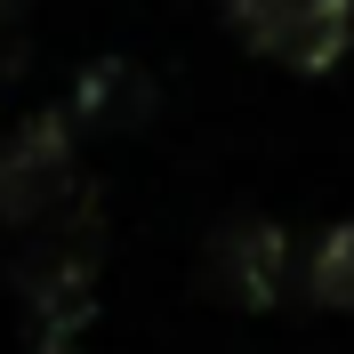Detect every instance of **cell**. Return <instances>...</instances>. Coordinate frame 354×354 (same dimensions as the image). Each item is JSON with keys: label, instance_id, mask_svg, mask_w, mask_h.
<instances>
[{"label": "cell", "instance_id": "cell-1", "mask_svg": "<svg viewBox=\"0 0 354 354\" xmlns=\"http://www.w3.org/2000/svg\"><path fill=\"white\" fill-rule=\"evenodd\" d=\"M97 258H105V225H97L88 194L32 225V242L17 258V298L32 306L41 338H73L97 314Z\"/></svg>", "mask_w": 354, "mask_h": 354}, {"label": "cell", "instance_id": "cell-2", "mask_svg": "<svg viewBox=\"0 0 354 354\" xmlns=\"http://www.w3.org/2000/svg\"><path fill=\"white\" fill-rule=\"evenodd\" d=\"M225 32L266 65L322 81L354 48V0H225Z\"/></svg>", "mask_w": 354, "mask_h": 354}, {"label": "cell", "instance_id": "cell-3", "mask_svg": "<svg viewBox=\"0 0 354 354\" xmlns=\"http://www.w3.org/2000/svg\"><path fill=\"white\" fill-rule=\"evenodd\" d=\"M298 274L290 266V234L274 218H225L209 242H201V290L218 298V306H234V314H258V306H274L282 298V282Z\"/></svg>", "mask_w": 354, "mask_h": 354}, {"label": "cell", "instance_id": "cell-4", "mask_svg": "<svg viewBox=\"0 0 354 354\" xmlns=\"http://www.w3.org/2000/svg\"><path fill=\"white\" fill-rule=\"evenodd\" d=\"M73 201V113H32L0 145V225H41Z\"/></svg>", "mask_w": 354, "mask_h": 354}, {"label": "cell", "instance_id": "cell-5", "mask_svg": "<svg viewBox=\"0 0 354 354\" xmlns=\"http://www.w3.org/2000/svg\"><path fill=\"white\" fill-rule=\"evenodd\" d=\"M298 290H306V306L322 314H354V218L322 225L298 258Z\"/></svg>", "mask_w": 354, "mask_h": 354}, {"label": "cell", "instance_id": "cell-6", "mask_svg": "<svg viewBox=\"0 0 354 354\" xmlns=\"http://www.w3.org/2000/svg\"><path fill=\"white\" fill-rule=\"evenodd\" d=\"M32 354H81V346H73V338H41Z\"/></svg>", "mask_w": 354, "mask_h": 354}, {"label": "cell", "instance_id": "cell-7", "mask_svg": "<svg viewBox=\"0 0 354 354\" xmlns=\"http://www.w3.org/2000/svg\"><path fill=\"white\" fill-rule=\"evenodd\" d=\"M8 8H17V0H0V17H8Z\"/></svg>", "mask_w": 354, "mask_h": 354}]
</instances>
